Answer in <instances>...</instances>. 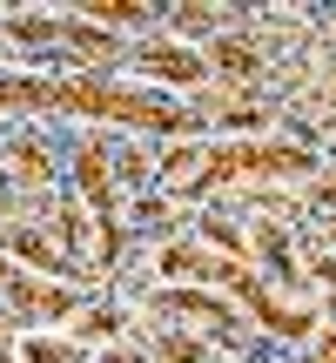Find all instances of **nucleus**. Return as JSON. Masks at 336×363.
<instances>
[{
	"label": "nucleus",
	"instance_id": "obj_1",
	"mask_svg": "<svg viewBox=\"0 0 336 363\" xmlns=\"http://www.w3.org/2000/svg\"><path fill=\"white\" fill-rule=\"evenodd\" d=\"M27 101L34 108H67V115H115V121H142V128H181V108H155V101H135V94H115L108 81L81 74V81H40L27 74Z\"/></svg>",
	"mask_w": 336,
	"mask_h": 363
},
{
	"label": "nucleus",
	"instance_id": "obj_2",
	"mask_svg": "<svg viewBox=\"0 0 336 363\" xmlns=\"http://www.w3.org/2000/svg\"><path fill=\"white\" fill-rule=\"evenodd\" d=\"M135 61L148 67V74H168V81H202V54H181V48H162V40H148V48H135Z\"/></svg>",
	"mask_w": 336,
	"mask_h": 363
},
{
	"label": "nucleus",
	"instance_id": "obj_3",
	"mask_svg": "<svg viewBox=\"0 0 336 363\" xmlns=\"http://www.w3.org/2000/svg\"><path fill=\"white\" fill-rule=\"evenodd\" d=\"M74 169H81V189H88V208L115 216V195H108V155H101V142H81Z\"/></svg>",
	"mask_w": 336,
	"mask_h": 363
},
{
	"label": "nucleus",
	"instance_id": "obj_4",
	"mask_svg": "<svg viewBox=\"0 0 336 363\" xmlns=\"http://www.w3.org/2000/svg\"><path fill=\"white\" fill-rule=\"evenodd\" d=\"M7 303H21L27 316H67V310H74V296H67V289H47V283H21V276H13Z\"/></svg>",
	"mask_w": 336,
	"mask_h": 363
},
{
	"label": "nucleus",
	"instance_id": "obj_5",
	"mask_svg": "<svg viewBox=\"0 0 336 363\" xmlns=\"http://www.w3.org/2000/svg\"><path fill=\"white\" fill-rule=\"evenodd\" d=\"M61 40L74 54H88L94 67H108V61H121V40L115 34H101V27H81V21H61Z\"/></svg>",
	"mask_w": 336,
	"mask_h": 363
},
{
	"label": "nucleus",
	"instance_id": "obj_6",
	"mask_svg": "<svg viewBox=\"0 0 336 363\" xmlns=\"http://www.w3.org/2000/svg\"><path fill=\"white\" fill-rule=\"evenodd\" d=\"M162 310H175V316H195V323H208V330H229V310H222V303L215 296H202V289H168V303H162Z\"/></svg>",
	"mask_w": 336,
	"mask_h": 363
},
{
	"label": "nucleus",
	"instance_id": "obj_7",
	"mask_svg": "<svg viewBox=\"0 0 336 363\" xmlns=\"http://www.w3.org/2000/svg\"><path fill=\"white\" fill-rule=\"evenodd\" d=\"M7 34L27 40V48H47V40H61V13H13Z\"/></svg>",
	"mask_w": 336,
	"mask_h": 363
},
{
	"label": "nucleus",
	"instance_id": "obj_8",
	"mask_svg": "<svg viewBox=\"0 0 336 363\" xmlns=\"http://www.w3.org/2000/svg\"><path fill=\"white\" fill-rule=\"evenodd\" d=\"M208 61H215V67H229V74H256V67H262V54H256V48H242V40H222V34H215Z\"/></svg>",
	"mask_w": 336,
	"mask_h": 363
},
{
	"label": "nucleus",
	"instance_id": "obj_9",
	"mask_svg": "<svg viewBox=\"0 0 336 363\" xmlns=\"http://www.w3.org/2000/svg\"><path fill=\"white\" fill-rule=\"evenodd\" d=\"M21 357L27 363H88V357H81V343H54V337H27Z\"/></svg>",
	"mask_w": 336,
	"mask_h": 363
},
{
	"label": "nucleus",
	"instance_id": "obj_10",
	"mask_svg": "<svg viewBox=\"0 0 336 363\" xmlns=\"http://www.w3.org/2000/svg\"><path fill=\"white\" fill-rule=\"evenodd\" d=\"M7 169H13V175H27V182H40V175H54V162L40 155V142H13Z\"/></svg>",
	"mask_w": 336,
	"mask_h": 363
},
{
	"label": "nucleus",
	"instance_id": "obj_11",
	"mask_svg": "<svg viewBox=\"0 0 336 363\" xmlns=\"http://www.w3.org/2000/svg\"><path fill=\"white\" fill-rule=\"evenodd\" d=\"M13 249H21L34 269H61V249H54L47 235H34V229H21V235H13Z\"/></svg>",
	"mask_w": 336,
	"mask_h": 363
},
{
	"label": "nucleus",
	"instance_id": "obj_12",
	"mask_svg": "<svg viewBox=\"0 0 336 363\" xmlns=\"http://www.w3.org/2000/svg\"><path fill=\"white\" fill-rule=\"evenodd\" d=\"M94 21H148V7H142V0H94Z\"/></svg>",
	"mask_w": 336,
	"mask_h": 363
},
{
	"label": "nucleus",
	"instance_id": "obj_13",
	"mask_svg": "<svg viewBox=\"0 0 336 363\" xmlns=\"http://www.w3.org/2000/svg\"><path fill=\"white\" fill-rule=\"evenodd\" d=\"M81 330H88V337H115V330H121V310H88V316H81Z\"/></svg>",
	"mask_w": 336,
	"mask_h": 363
},
{
	"label": "nucleus",
	"instance_id": "obj_14",
	"mask_svg": "<svg viewBox=\"0 0 336 363\" xmlns=\"http://www.w3.org/2000/svg\"><path fill=\"white\" fill-rule=\"evenodd\" d=\"M162 357H175V363H202V343H189V337H175V343H162Z\"/></svg>",
	"mask_w": 336,
	"mask_h": 363
},
{
	"label": "nucleus",
	"instance_id": "obj_15",
	"mask_svg": "<svg viewBox=\"0 0 336 363\" xmlns=\"http://www.w3.org/2000/svg\"><path fill=\"white\" fill-rule=\"evenodd\" d=\"M0 289H13V269H7V262H0Z\"/></svg>",
	"mask_w": 336,
	"mask_h": 363
},
{
	"label": "nucleus",
	"instance_id": "obj_16",
	"mask_svg": "<svg viewBox=\"0 0 336 363\" xmlns=\"http://www.w3.org/2000/svg\"><path fill=\"white\" fill-rule=\"evenodd\" d=\"M316 202H336V182H323V195H316Z\"/></svg>",
	"mask_w": 336,
	"mask_h": 363
},
{
	"label": "nucleus",
	"instance_id": "obj_17",
	"mask_svg": "<svg viewBox=\"0 0 336 363\" xmlns=\"http://www.w3.org/2000/svg\"><path fill=\"white\" fill-rule=\"evenodd\" d=\"M108 363H142V357H128V350H115V357H108Z\"/></svg>",
	"mask_w": 336,
	"mask_h": 363
},
{
	"label": "nucleus",
	"instance_id": "obj_18",
	"mask_svg": "<svg viewBox=\"0 0 336 363\" xmlns=\"http://www.w3.org/2000/svg\"><path fill=\"white\" fill-rule=\"evenodd\" d=\"M330 101H336V94H330Z\"/></svg>",
	"mask_w": 336,
	"mask_h": 363
},
{
	"label": "nucleus",
	"instance_id": "obj_19",
	"mask_svg": "<svg viewBox=\"0 0 336 363\" xmlns=\"http://www.w3.org/2000/svg\"><path fill=\"white\" fill-rule=\"evenodd\" d=\"M0 363H7V357H0Z\"/></svg>",
	"mask_w": 336,
	"mask_h": 363
}]
</instances>
